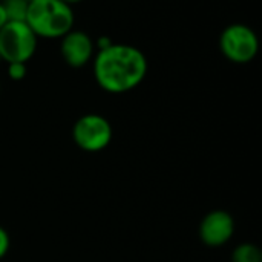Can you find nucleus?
Listing matches in <instances>:
<instances>
[{"label": "nucleus", "instance_id": "1", "mask_svg": "<svg viewBox=\"0 0 262 262\" xmlns=\"http://www.w3.org/2000/svg\"><path fill=\"white\" fill-rule=\"evenodd\" d=\"M149 63L144 52L132 45L114 43L97 51L92 58L95 83L107 94H126L138 88L147 75Z\"/></svg>", "mask_w": 262, "mask_h": 262}, {"label": "nucleus", "instance_id": "2", "mask_svg": "<svg viewBox=\"0 0 262 262\" xmlns=\"http://www.w3.org/2000/svg\"><path fill=\"white\" fill-rule=\"evenodd\" d=\"M25 21L37 38L55 40L74 29L75 14L72 6L61 0H32Z\"/></svg>", "mask_w": 262, "mask_h": 262}, {"label": "nucleus", "instance_id": "3", "mask_svg": "<svg viewBox=\"0 0 262 262\" xmlns=\"http://www.w3.org/2000/svg\"><path fill=\"white\" fill-rule=\"evenodd\" d=\"M220 51L235 64H247L253 61L259 52L258 34L246 23H232L226 26L220 35Z\"/></svg>", "mask_w": 262, "mask_h": 262}, {"label": "nucleus", "instance_id": "4", "mask_svg": "<svg viewBox=\"0 0 262 262\" xmlns=\"http://www.w3.org/2000/svg\"><path fill=\"white\" fill-rule=\"evenodd\" d=\"M38 38L26 21H8L0 29V58L6 63H28L37 51Z\"/></svg>", "mask_w": 262, "mask_h": 262}, {"label": "nucleus", "instance_id": "5", "mask_svg": "<svg viewBox=\"0 0 262 262\" xmlns=\"http://www.w3.org/2000/svg\"><path fill=\"white\" fill-rule=\"evenodd\" d=\"M114 137L112 124L100 114H86L80 117L72 127L74 143L84 152L104 150Z\"/></svg>", "mask_w": 262, "mask_h": 262}, {"label": "nucleus", "instance_id": "6", "mask_svg": "<svg viewBox=\"0 0 262 262\" xmlns=\"http://www.w3.org/2000/svg\"><path fill=\"white\" fill-rule=\"evenodd\" d=\"M95 52L94 38L81 29H71L60 38V54L69 68H84L92 61Z\"/></svg>", "mask_w": 262, "mask_h": 262}, {"label": "nucleus", "instance_id": "7", "mask_svg": "<svg viewBox=\"0 0 262 262\" xmlns=\"http://www.w3.org/2000/svg\"><path fill=\"white\" fill-rule=\"evenodd\" d=\"M200 239L209 247L227 244L235 233V220L226 210H212L200 223Z\"/></svg>", "mask_w": 262, "mask_h": 262}, {"label": "nucleus", "instance_id": "8", "mask_svg": "<svg viewBox=\"0 0 262 262\" xmlns=\"http://www.w3.org/2000/svg\"><path fill=\"white\" fill-rule=\"evenodd\" d=\"M0 2L5 8L8 21H25L29 6L28 0H0Z\"/></svg>", "mask_w": 262, "mask_h": 262}, {"label": "nucleus", "instance_id": "9", "mask_svg": "<svg viewBox=\"0 0 262 262\" xmlns=\"http://www.w3.org/2000/svg\"><path fill=\"white\" fill-rule=\"evenodd\" d=\"M232 262H262L261 250L250 243L239 244L232 253Z\"/></svg>", "mask_w": 262, "mask_h": 262}, {"label": "nucleus", "instance_id": "10", "mask_svg": "<svg viewBox=\"0 0 262 262\" xmlns=\"http://www.w3.org/2000/svg\"><path fill=\"white\" fill-rule=\"evenodd\" d=\"M28 74V68L26 63H20V61H12L8 63V77L12 81H21Z\"/></svg>", "mask_w": 262, "mask_h": 262}, {"label": "nucleus", "instance_id": "11", "mask_svg": "<svg viewBox=\"0 0 262 262\" xmlns=\"http://www.w3.org/2000/svg\"><path fill=\"white\" fill-rule=\"evenodd\" d=\"M9 244H11V241H9V235H8V232L0 226V259H2V258H5V255L8 253V250H9Z\"/></svg>", "mask_w": 262, "mask_h": 262}, {"label": "nucleus", "instance_id": "12", "mask_svg": "<svg viewBox=\"0 0 262 262\" xmlns=\"http://www.w3.org/2000/svg\"><path fill=\"white\" fill-rule=\"evenodd\" d=\"M115 41L109 37V35H100L97 40H94V45H95V51H101V49H106L109 46H112Z\"/></svg>", "mask_w": 262, "mask_h": 262}, {"label": "nucleus", "instance_id": "13", "mask_svg": "<svg viewBox=\"0 0 262 262\" xmlns=\"http://www.w3.org/2000/svg\"><path fill=\"white\" fill-rule=\"evenodd\" d=\"M8 23V17H6V12H5V8L0 2V29Z\"/></svg>", "mask_w": 262, "mask_h": 262}, {"label": "nucleus", "instance_id": "14", "mask_svg": "<svg viewBox=\"0 0 262 262\" xmlns=\"http://www.w3.org/2000/svg\"><path fill=\"white\" fill-rule=\"evenodd\" d=\"M61 2H64L66 5H69V6H72V5H77V3H81V2H84V0H61Z\"/></svg>", "mask_w": 262, "mask_h": 262}, {"label": "nucleus", "instance_id": "15", "mask_svg": "<svg viewBox=\"0 0 262 262\" xmlns=\"http://www.w3.org/2000/svg\"><path fill=\"white\" fill-rule=\"evenodd\" d=\"M0 92H2V86H0Z\"/></svg>", "mask_w": 262, "mask_h": 262}, {"label": "nucleus", "instance_id": "16", "mask_svg": "<svg viewBox=\"0 0 262 262\" xmlns=\"http://www.w3.org/2000/svg\"><path fill=\"white\" fill-rule=\"evenodd\" d=\"M28 2H32V0H28Z\"/></svg>", "mask_w": 262, "mask_h": 262}, {"label": "nucleus", "instance_id": "17", "mask_svg": "<svg viewBox=\"0 0 262 262\" xmlns=\"http://www.w3.org/2000/svg\"><path fill=\"white\" fill-rule=\"evenodd\" d=\"M0 60H2V58H0Z\"/></svg>", "mask_w": 262, "mask_h": 262}]
</instances>
